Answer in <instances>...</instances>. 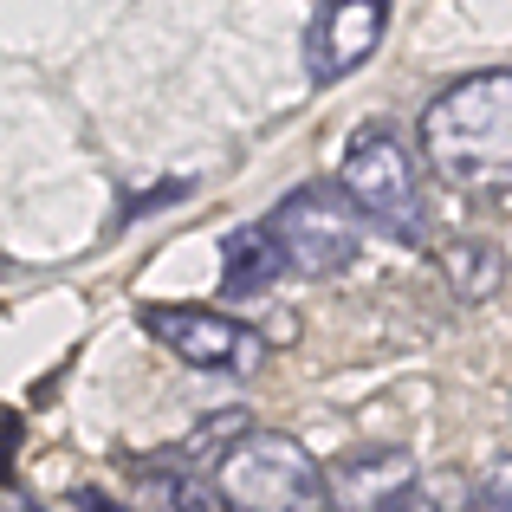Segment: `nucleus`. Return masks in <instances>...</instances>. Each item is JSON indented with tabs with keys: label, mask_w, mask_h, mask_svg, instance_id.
I'll return each instance as SVG.
<instances>
[{
	"label": "nucleus",
	"mask_w": 512,
	"mask_h": 512,
	"mask_svg": "<svg viewBox=\"0 0 512 512\" xmlns=\"http://www.w3.org/2000/svg\"><path fill=\"white\" fill-rule=\"evenodd\" d=\"M422 156L461 195H512V72L454 78L422 111Z\"/></svg>",
	"instance_id": "1"
},
{
	"label": "nucleus",
	"mask_w": 512,
	"mask_h": 512,
	"mask_svg": "<svg viewBox=\"0 0 512 512\" xmlns=\"http://www.w3.org/2000/svg\"><path fill=\"white\" fill-rule=\"evenodd\" d=\"M338 188L363 208V221H376L389 240H409V247L428 240V208H422V182H415V156H409V143L396 137V124L363 117V124L350 130L344 163H338Z\"/></svg>",
	"instance_id": "2"
},
{
	"label": "nucleus",
	"mask_w": 512,
	"mask_h": 512,
	"mask_svg": "<svg viewBox=\"0 0 512 512\" xmlns=\"http://www.w3.org/2000/svg\"><path fill=\"white\" fill-rule=\"evenodd\" d=\"M214 493L221 506H247V512H312L325 500V467L286 435H247L240 428L234 448L214 461Z\"/></svg>",
	"instance_id": "3"
},
{
	"label": "nucleus",
	"mask_w": 512,
	"mask_h": 512,
	"mask_svg": "<svg viewBox=\"0 0 512 512\" xmlns=\"http://www.w3.org/2000/svg\"><path fill=\"white\" fill-rule=\"evenodd\" d=\"M363 227H370L363 208L344 195L338 182H305V188H292V195L273 208L266 234L279 240V253H286L292 273L331 279V273H344V266H357Z\"/></svg>",
	"instance_id": "4"
},
{
	"label": "nucleus",
	"mask_w": 512,
	"mask_h": 512,
	"mask_svg": "<svg viewBox=\"0 0 512 512\" xmlns=\"http://www.w3.org/2000/svg\"><path fill=\"white\" fill-rule=\"evenodd\" d=\"M143 331H150L169 357H182L188 370H234V376H247L253 363L266 357L260 331L234 325V318L208 312V305H143Z\"/></svg>",
	"instance_id": "5"
},
{
	"label": "nucleus",
	"mask_w": 512,
	"mask_h": 512,
	"mask_svg": "<svg viewBox=\"0 0 512 512\" xmlns=\"http://www.w3.org/2000/svg\"><path fill=\"white\" fill-rule=\"evenodd\" d=\"M383 33H389V0H325L312 33H305V65L318 85H338L376 59Z\"/></svg>",
	"instance_id": "6"
},
{
	"label": "nucleus",
	"mask_w": 512,
	"mask_h": 512,
	"mask_svg": "<svg viewBox=\"0 0 512 512\" xmlns=\"http://www.w3.org/2000/svg\"><path fill=\"white\" fill-rule=\"evenodd\" d=\"M325 500L331 506H422L415 500V461L402 448H370L350 454L325 474Z\"/></svg>",
	"instance_id": "7"
},
{
	"label": "nucleus",
	"mask_w": 512,
	"mask_h": 512,
	"mask_svg": "<svg viewBox=\"0 0 512 512\" xmlns=\"http://www.w3.org/2000/svg\"><path fill=\"white\" fill-rule=\"evenodd\" d=\"M286 273V253L266 227H234L221 240V292L227 299H260L273 279Z\"/></svg>",
	"instance_id": "8"
},
{
	"label": "nucleus",
	"mask_w": 512,
	"mask_h": 512,
	"mask_svg": "<svg viewBox=\"0 0 512 512\" xmlns=\"http://www.w3.org/2000/svg\"><path fill=\"white\" fill-rule=\"evenodd\" d=\"M454 273H461V299H487V292L500 286V253H493L487 240H474V247L454 253Z\"/></svg>",
	"instance_id": "9"
},
{
	"label": "nucleus",
	"mask_w": 512,
	"mask_h": 512,
	"mask_svg": "<svg viewBox=\"0 0 512 512\" xmlns=\"http://www.w3.org/2000/svg\"><path fill=\"white\" fill-rule=\"evenodd\" d=\"M474 506H500V512H512V461H500L487 480L474 487Z\"/></svg>",
	"instance_id": "10"
},
{
	"label": "nucleus",
	"mask_w": 512,
	"mask_h": 512,
	"mask_svg": "<svg viewBox=\"0 0 512 512\" xmlns=\"http://www.w3.org/2000/svg\"><path fill=\"white\" fill-rule=\"evenodd\" d=\"M195 182H156V195H137V201H124V221H137V214H156V208H169V201H182Z\"/></svg>",
	"instance_id": "11"
},
{
	"label": "nucleus",
	"mask_w": 512,
	"mask_h": 512,
	"mask_svg": "<svg viewBox=\"0 0 512 512\" xmlns=\"http://www.w3.org/2000/svg\"><path fill=\"white\" fill-rule=\"evenodd\" d=\"M20 435H26V428H20V415H13V409H0V480H7V467H13V448H20Z\"/></svg>",
	"instance_id": "12"
}]
</instances>
